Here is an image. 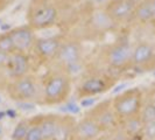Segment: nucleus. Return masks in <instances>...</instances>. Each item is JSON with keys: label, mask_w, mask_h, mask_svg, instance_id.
Listing matches in <instances>:
<instances>
[{"label": "nucleus", "mask_w": 155, "mask_h": 140, "mask_svg": "<svg viewBox=\"0 0 155 140\" xmlns=\"http://www.w3.org/2000/svg\"><path fill=\"white\" fill-rule=\"evenodd\" d=\"M11 101L19 104H42V78L34 74L13 79L6 88Z\"/></svg>", "instance_id": "obj_4"}, {"label": "nucleus", "mask_w": 155, "mask_h": 140, "mask_svg": "<svg viewBox=\"0 0 155 140\" xmlns=\"http://www.w3.org/2000/svg\"><path fill=\"white\" fill-rule=\"evenodd\" d=\"M142 120V140H155V116Z\"/></svg>", "instance_id": "obj_21"}, {"label": "nucleus", "mask_w": 155, "mask_h": 140, "mask_svg": "<svg viewBox=\"0 0 155 140\" xmlns=\"http://www.w3.org/2000/svg\"><path fill=\"white\" fill-rule=\"evenodd\" d=\"M31 61L29 55L19 53V52L8 55V60L6 63V72H7L9 81L23 77L31 74Z\"/></svg>", "instance_id": "obj_13"}, {"label": "nucleus", "mask_w": 155, "mask_h": 140, "mask_svg": "<svg viewBox=\"0 0 155 140\" xmlns=\"http://www.w3.org/2000/svg\"><path fill=\"white\" fill-rule=\"evenodd\" d=\"M99 125L104 133H112L120 126V119L112 106V98H107L92 105L84 112Z\"/></svg>", "instance_id": "obj_8"}, {"label": "nucleus", "mask_w": 155, "mask_h": 140, "mask_svg": "<svg viewBox=\"0 0 155 140\" xmlns=\"http://www.w3.org/2000/svg\"><path fill=\"white\" fill-rule=\"evenodd\" d=\"M89 23H90L91 28L96 32V34L116 31L118 27L116 23L112 21V19L107 15V13L105 12L104 8L99 9V11H94L93 13H91Z\"/></svg>", "instance_id": "obj_16"}, {"label": "nucleus", "mask_w": 155, "mask_h": 140, "mask_svg": "<svg viewBox=\"0 0 155 140\" xmlns=\"http://www.w3.org/2000/svg\"><path fill=\"white\" fill-rule=\"evenodd\" d=\"M71 140H83V139H81L79 137H77V135H75V137H74V138H72Z\"/></svg>", "instance_id": "obj_31"}, {"label": "nucleus", "mask_w": 155, "mask_h": 140, "mask_svg": "<svg viewBox=\"0 0 155 140\" xmlns=\"http://www.w3.org/2000/svg\"><path fill=\"white\" fill-rule=\"evenodd\" d=\"M8 33L13 40L15 52L27 55L33 53L38 38L35 35V31L29 25H22V26L11 28Z\"/></svg>", "instance_id": "obj_12"}, {"label": "nucleus", "mask_w": 155, "mask_h": 140, "mask_svg": "<svg viewBox=\"0 0 155 140\" xmlns=\"http://www.w3.org/2000/svg\"><path fill=\"white\" fill-rule=\"evenodd\" d=\"M72 78L54 67L42 77V106H56L67 103L72 93Z\"/></svg>", "instance_id": "obj_2"}, {"label": "nucleus", "mask_w": 155, "mask_h": 140, "mask_svg": "<svg viewBox=\"0 0 155 140\" xmlns=\"http://www.w3.org/2000/svg\"><path fill=\"white\" fill-rule=\"evenodd\" d=\"M0 50L7 55L15 53V47H14L13 40H12L8 32L0 33Z\"/></svg>", "instance_id": "obj_23"}, {"label": "nucleus", "mask_w": 155, "mask_h": 140, "mask_svg": "<svg viewBox=\"0 0 155 140\" xmlns=\"http://www.w3.org/2000/svg\"><path fill=\"white\" fill-rule=\"evenodd\" d=\"M145 96H146V98L154 105V108H155V82H153V83L145 90Z\"/></svg>", "instance_id": "obj_26"}, {"label": "nucleus", "mask_w": 155, "mask_h": 140, "mask_svg": "<svg viewBox=\"0 0 155 140\" xmlns=\"http://www.w3.org/2000/svg\"><path fill=\"white\" fill-rule=\"evenodd\" d=\"M93 140H112V139H111V135H110V134L104 133V134H101L98 138H96V139H93Z\"/></svg>", "instance_id": "obj_28"}, {"label": "nucleus", "mask_w": 155, "mask_h": 140, "mask_svg": "<svg viewBox=\"0 0 155 140\" xmlns=\"http://www.w3.org/2000/svg\"><path fill=\"white\" fill-rule=\"evenodd\" d=\"M150 4H152V8H153V13H154V19H155V0H150Z\"/></svg>", "instance_id": "obj_30"}, {"label": "nucleus", "mask_w": 155, "mask_h": 140, "mask_svg": "<svg viewBox=\"0 0 155 140\" xmlns=\"http://www.w3.org/2000/svg\"><path fill=\"white\" fill-rule=\"evenodd\" d=\"M101 56L106 72L117 78L119 74L133 69V45L128 38H119L106 45L101 49Z\"/></svg>", "instance_id": "obj_3"}, {"label": "nucleus", "mask_w": 155, "mask_h": 140, "mask_svg": "<svg viewBox=\"0 0 155 140\" xmlns=\"http://www.w3.org/2000/svg\"><path fill=\"white\" fill-rule=\"evenodd\" d=\"M137 2L134 0H109L105 5V12L117 26L133 23Z\"/></svg>", "instance_id": "obj_10"}, {"label": "nucleus", "mask_w": 155, "mask_h": 140, "mask_svg": "<svg viewBox=\"0 0 155 140\" xmlns=\"http://www.w3.org/2000/svg\"><path fill=\"white\" fill-rule=\"evenodd\" d=\"M77 119L72 115H61L53 140H71L76 135Z\"/></svg>", "instance_id": "obj_15"}, {"label": "nucleus", "mask_w": 155, "mask_h": 140, "mask_svg": "<svg viewBox=\"0 0 155 140\" xmlns=\"http://www.w3.org/2000/svg\"><path fill=\"white\" fill-rule=\"evenodd\" d=\"M109 134L111 135L112 140H131V138L120 128V126L117 128L116 131H113L112 133H109Z\"/></svg>", "instance_id": "obj_25"}, {"label": "nucleus", "mask_w": 155, "mask_h": 140, "mask_svg": "<svg viewBox=\"0 0 155 140\" xmlns=\"http://www.w3.org/2000/svg\"><path fill=\"white\" fill-rule=\"evenodd\" d=\"M31 125V118H23L18 122V124L14 126L13 131L11 133V139L12 140H23L26 134L28 132Z\"/></svg>", "instance_id": "obj_20"}, {"label": "nucleus", "mask_w": 155, "mask_h": 140, "mask_svg": "<svg viewBox=\"0 0 155 140\" xmlns=\"http://www.w3.org/2000/svg\"><path fill=\"white\" fill-rule=\"evenodd\" d=\"M82 58H83V45L81 40L76 38H65L60 48V52L55 58L54 67L65 71L74 79L76 74L82 70Z\"/></svg>", "instance_id": "obj_6"}, {"label": "nucleus", "mask_w": 155, "mask_h": 140, "mask_svg": "<svg viewBox=\"0 0 155 140\" xmlns=\"http://www.w3.org/2000/svg\"><path fill=\"white\" fill-rule=\"evenodd\" d=\"M150 27H152V29H153V33H154V35H155V22L153 23V25H152Z\"/></svg>", "instance_id": "obj_32"}, {"label": "nucleus", "mask_w": 155, "mask_h": 140, "mask_svg": "<svg viewBox=\"0 0 155 140\" xmlns=\"http://www.w3.org/2000/svg\"><path fill=\"white\" fill-rule=\"evenodd\" d=\"M120 128L124 131L131 139L135 137H140L142 132V120L141 117H132L124 120H120Z\"/></svg>", "instance_id": "obj_19"}, {"label": "nucleus", "mask_w": 155, "mask_h": 140, "mask_svg": "<svg viewBox=\"0 0 155 140\" xmlns=\"http://www.w3.org/2000/svg\"><path fill=\"white\" fill-rule=\"evenodd\" d=\"M104 134L99 127V125L97 124L90 116L83 115L82 118L77 119V124H76V135L79 137L83 140H93L98 138L99 135Z\"/></svg>", "instance_id": "obj_14"}, {"label": "nucleus", "mask_w": 155, "mask_h": 140, "mask_svg": "<svg viewBox=\"0 0 155 140\" xmlns=\"http://www.w3.org/2000/svg\"><path fill=\"white\" fill-rule=\"evenodd\" d=\"M69 5H71V6H74V5H78V4H81L82 1H84V0H65Z\"/></svg>", "instance_id": "obj_29"}, {"label": "nucleus", "mask_w": 155, "mask_h": 140, "mask_svg": "<svg viewBox=\"0 0 155 140\" xmlns=\"http://www.w3.org/2000/svg\"><path fill=\"white\" fill-rule=\"evenodd\" d=\"M133 69L139 71L155 70V43L147 40L133 45ZM132 69V70H133Z\"/></svg>", "instance_id": "obj_11"}, {"label": "nucleus", "mask_w": 155, "mask_h": 140, "mask_svg": "<svg viewBox=\"0 0 155 140\" xmlns=\"http://www.w3.org/2000/svg\"><path fill=\"white\" fill-rule=\"evenodd\" d=\"M15 0H0V12L1 11H4V9H6V8L11 5V4H13Z\"/></svg>", "instance_id": "obj_27"}, {"label": "nucleus", "mask_w": 155, "mask_h": 140, "mask_svg": "<svg viewBox=\"0 0 155 140\" xmlns=\"http://www.w3.org/2000/svg\"><path fill=\"white\" fill-rule=\"evenodd\" d=\"M118 82V78L104 71H86L79 78L75 95L78 99L94 98L110 91Z\"/></svg>", "instance_id": "obj_5"}, {"label": "nucleus", "mask_w": 155, "mask_h": 140, "mask_svg": "<svg viewBox=\"0 0 155 140\" xmlns=\"http://www.w3.org/2000/svg\"><path fill=\"white\" fill-rule=\"evenodd\" d=\"M23 140H45L42 131H41L39 124L36 122L35 116L31 117V125H29L28 132H27V134H26V137H25Z\"/></svg>", "instance_id": "obj_24"}, {"label": "nucleus", "mask_w": 155, "mask_h": 140, "mask_svg": "<svg viewBox=\"0 0 155 140\" xmlns=\"http://www.w3.org/2000/svg\"><path fill=\"white\" fill-rule=\"evenodd\" d=\"M69 5L65 0H31L26 20L34 31L49 29L60 23L62 14Z\"/></svg>", "instance_id": "obj_1"}, {"label": "nucleus", "mask_w": 155, "mask_h": 140, "mask_svg": "<svg viewBox=\"0 0 155 140\" xmlns=\"http://www.w3.org/2000/svg\"><path fill=\"white\" fill-rule=\"evenodd\" d=\"M63 40H64L63 34H58V35H54V36H47V38H40V39L38 38L33 53L40 64H43V65L54 64L55 58L62 46Z\"/></svg>", "instance_id": "obj_9"}, {"label": "nucleus", "mask_w": 155, "mask_h": 140, "mask_svg": "<svg viewBox=\"0 0 155 140\" xmlns=\"http://www.w3.org/2000/svg\"><path fill=\"white\" fill-rule=\"evenodd\" d=\"M8 60V55L0 50V92L6 91L8 83L11 82L6 72V63Z\"/></svg>", "instance_id": "obj_22"}, {"label": "nucleus", "mask_w": 155, "mask_h": 140, "mask_svg": "<svg viewBox=\"0 0 155 140\" xmlns=\"http://www.w3.org/2000/svg\"><path fill=\"white\" fill-rule=\"evenodd\" d=\"M145 103V90L140 86L126 89L112 98V106L120 120L140 116Z\"/></svg>", "instance_id": "obj_7"}, {"label": "nucleus", "mask_w": 155, "mask_h": 140, "mask_svg": "<svg viewBox=\"0 0 155 140\" xmlns=\"http://www.w3.org/2000/svg\"><path fill=\"white\" fill-rule=\"evenodd\" d=\"M155 21L150 0H142L137 5L133 23L138 26H152Z\"/></svg>", "instance_id": "obj_18"}, {"label": "nucleus", "mask_w": 155, "mask_h": 140, "mask_svg": "<svg viewBox=\"0 0 155 140\" xmlns=\"http://www.w3.org/2000/svg\"><path fill=\"white\" fill-rule=\"evenodd\" d=\"M35 118H36V122H38L40 128L42 131L45 140L54 139L55 132H56L61 115H58V113H43V115L35 116Z\"/></svg>", "instance_id": "obj_17"}]
</instances>
